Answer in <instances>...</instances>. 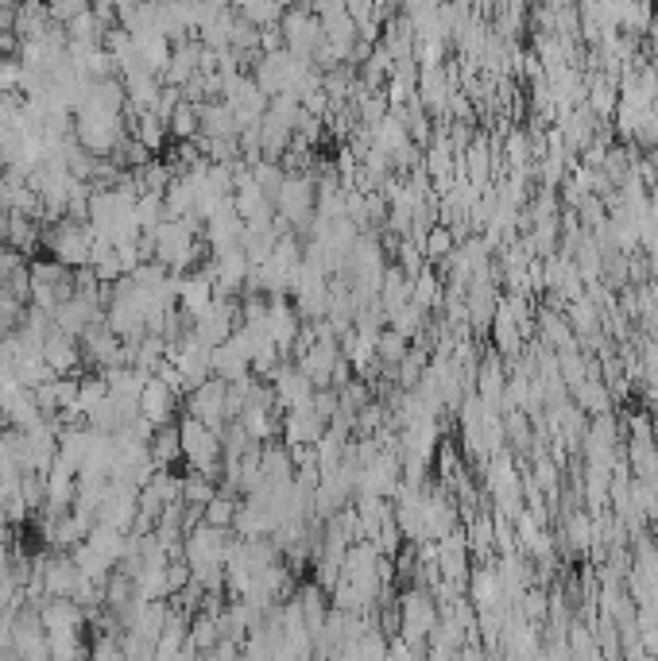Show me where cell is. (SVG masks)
Here are the masks:
<instances>
[{
    "label": "cell",
    "mask_w": 658,
    "mask_h": 661,
    "mask_svg": "<svg viewBox=\"0 0 658 661\" xmlns=\"http://www.w3.org/2000/svg\"><path fill=\"white\" fill-rule=\"evenodd\" d=\"M279 28H283V47L291 51V55H306L318 47V39H322V16L314 12V8H287L283 12V20H279Z\"/></svg>",
    "instance_id": "52a82bcc"
},
{
    "label": "cell",
    "mask_w": 658,
    "mask_h": 661,
    "mask_svg": "<svg viewBox=\"0 0 658 661\" xmlns=\"http://www.w3.org/2000/svg\"><path fill=\"white\" fill-rule=\"evenodd\" d=\"M74 136H78V144L93 151V155H113L117 144L128 136V124H124V116L120 113H109V109H78L74 116Z\"/></svg>",
    "instance_id": "6da1fadb"
},
{
    "label": "cell",
    "mask_w": 658,
    "mask_h": 661,
    "mask_svg": "<svg viewBox=\"0 0 658 661\" xmlns=\"http://www.w3.org/2000/svg\"><path fill=\"white\" fill-rule=\"evenodd\" d=\"M271 202H275L279 217L287 225H306L314 217V209H318V186H314L310 174H287Z\"/></svg>",
    "instance_id": "5b68a950"
},
{
    "label": "cell",
    "mask_w": 658,
    "mask_h": 661,
    "mask_svg": "<svg viewBox=\"0 0 658 661\" xmlns=\"http://www.w3.org/2000/svg\"><path fill=\"white\" fill-rule=\"evenodd\" d=\"M213 495H217L213 476L198 472V468H190V476H182V503H190V507H206Z\"/></svg>",
    "instance_id": "7402d4cb"
},
{
    "label": "cell",
    "mask_w": 658,
    "mask_h": 661,
    "mask_svg": "<svg viewBox=\"0 0 658 661\" xmlns=\"http://www.w3.org/2000/svg\"><path fill=\"white\" fill-rule=\"evenodd\" d=\"M167 132L175 140H198L202 136V113H198V105L194 101H179L171 120H167Z\"/></svg>",
    "instance_id": "ffe728a7"
},
{
    "label": "cell",
    "mask_w": 658,
    "mask_h": 661,
    "mask_svg": "<svg viewBox=\"0 0 658 661\" xmlns=\"http://www.w3.org/2000/svg\"><path fill=\"white\" fill-rule=\"evenodd\" d=\"M8 573H12V549L8 542H0V580H8Z\"/></svg>",
    "instance_id": "1f68e13d"
},
{
    "label": "cell",
    "mask_w": 658,
    "mask_h": 661,
    "mask_svg": "<svg viewBox=\"0 0 658 661\" xmlns=\"http://www.w3.org/2000/svg\"><path fill=\"white\" fill-rule=\"evenodd\" d=\"M283 4H275V0H248L244 8H240V16L248 20V24H256V28H271V24H279L283 20Z\"/></svg>",
    "instance_id": "d4e9b609"
},
{
    "label": "cell",
    "mask_w": 658,
    "mask_h": 661,
    "mask_svg": "<svg viewBox=\"0 0 658 661\" xmlns=\"http://www.w3.org/2000/svg\"><path fill=\"white\" fill-rule=\"evenodd\" d=\"M469 600L480 607H496V604H508L504 596V584H500V573L492 565H480V569H469Z\"/></svg>",
    "instance_id": "5bb4252c"
},
{
    "label": "cell",
    "mask_w": 658,
    "mask_h": 661,
    "mask_svg": "<svg viewBox=\"0 0 658 661\" xmlns=\"http://www.w3.org/2000/svg\"><path fill=\"white\" fill-rule=\"evenodd\" d=\"M647 66L658 74V28L647 31Z\"/></svg>",
    "instance_id": "4dcf8cb0"
},
{
    "label": "cell",
    "mask_w": 658,
    "mask_h": 661,
    "mask_svg": "<svg viewBox=\"0 0 658 661\" xmlns=\"http://www.w3.org/2000/svg\"><path fill=\"white\" fill-rule=\"evenodd\" d=\"M186 4H190V0H186Z\"/></svg>",
    "instance_id": "d6a6232c"
},
{
    "label": "cell",
    "mask_w": 658,
    "mask_h": 661,
    "mask_svg": "<svg viewBox=\"0 0 658 661\" xmlns=\"http://www.w3.org/2000/svg\"><path fill=\"white\" fill-rule=\"evenodd\" d=\"M376 356H380L384 364L395 368V364L407 356V337H403V333H395V329H391V333H380V337H376Z\"/></svg>",
    "instance_id": "83f0119b"
},
{
    "label": "cell",
    "mask_w": 658,
    "mask_h": 661,
    "mask_svg": "<svg viewBox=\"0 0 658 661\" xmlns=\"http://www.w3.org/2000/svg\"><path fill=\"white\" fill-rule=\"evenodd\" d=\"M179 437H182V460L190 468H198L206 476H213L217 468H225V460H221V433L210 430L206 422H198L194 414H186L179 422Z\"/></svg>",
    "instance_id": "277c9868"
},
{
    "label": "cell",
    "mask_w": 658,
    "mask_h": 661,
    "mask_svg": "<svg viewBox=\"0 0 658 661\" xmlns=\"http://www.w3.org/2000/svg\"><path fill=\"white\" fill-rule=\"evenodd\" d=\"M51 638V658H78L86 646H82V634H47Z\"/></svg>",
    "instance_id": "f1b7e54d"
},
{
    "label": "cell",
    "mask_w": 658,
    "mask_h": 661,
    "mask_svg": "<svg viewBox=\"0 0 658 661\" xmlns=\"http://www.w3.org/2000/svg\"><path fill=\"white\" fill-rule=\"evenodd\" d=\"M504 387H508V368H504L496 356H488L477 368V395L484 403L500 406L504 403Z\"/></svg>",
    "instance_id": "2e32d148"
},
{
    "label": "cell",
    "mask_w": 658,
    "mask_h": 661,
    "mask_svg": "<svg viewBox=\"0 0 658 661\" xmlns=\"http://www.w3.org/2000/svg\"><path fill=\"white\" fill-rule=\"evenodd\" d=\"M453 229H446V225H430L426 229V236H422V256L426 259H446L449 252H453Z\"/></svg>",
    "instance_id": "484cf974"
},
{
    "label": "cell",
    "mask_w": 658,
    "mask_h": 661,
    "mask_svg": "<svg viewBox=\"0 0 658 661\" xmlns=\"http://www.w3.org/2000/svg\"><path fill=\"white\" fill-rule=\"evenodd\" d=\"M271 379H275V387H271V391H275V406H283V410L314 399V383H310V375L302 372L299 364H295V368H279Z\"/></svg>",
    "instance_id": "8fae6325"
},
{
    "label": "cell",
    "mask_w": 658,
    "mask_h": 661,
    "mask_svg": "<svg viewBox=\"0 0 658 661\" xmlns=\"http://www.w3.org/2000/svg\"><path fill=\"white\" fill-rule=\"evenodd\" d=\"M120 82H124V93H128V105H136V109H155V101L163 93V78L144 62L120 70Z\"/></svg>",
    "instance_id": "30bf717a"
},
{
    "label": "cell",
    "mask_w": 658,
    "mask_h": 661,
    "mask_svg": "<svg viewBox=\"0 0 658 661\" xmlns=\"http://www.w3.org/2000/svg\"><path fill=\"white\" fill-rule=\"evenodd\" d=\"M43 356L55 368V375H70L78 372V364H82V345H78V337H70V333H62L59 325H51V333L43 341Z\"/></svg>",
    "instance_id": "7c38bea8"
},
{
    "label": "cell",
    "mask_w": 658,
    "mask_h": 661,
    "mask_svg": "<svg viewBox=\"0 0 658 661\" xmlns=\"http://www.w3.org/2000/svg\"><path fill=\"white\" fill-rule=\"evenodd\" d=\"M43 248L59 259V263H66V267H82V263H90V252H93L90 221L59 217L55 225H43Z\"/></svg>",
    "instance_id": "7a4b0ae2"
},
{
    "label": "cell",
    "mask_w": 658,
    "mask_h": 661,
    "mask_svg": "<svg viewBox=\"0 0 658 661\" xmlns=\"http://www.w3.org/2000/svg\"><path fill=\"white\" fill-rule=\"evenodd\" d=\"M225 379L210 375L206 383H198L194 391H186V414H194L198 422H206L210 430H225L229 426V414H225Z\"/></svg>",
    "instance_id": "8992f818"
},
{
    "label": "cell",
    "mask_w": 658,
    "mask_h": 661,
    "mask_svg": "<svg viewBox=\"0 0 658 661\" xmlns=\"http://www.w3.org/2000/svg\"><path fill=\"white\" fill-rule=\"evenodd\" d=\"M39 623L47 634H82L86 627V607L70 596H47L39 604Z\"/></svg>",
    "instance_id": "ba28073f"
},
{
    "label": "cell",
    "mask_w": 658,
    "mask_h": 661,
    "mask_svg": "<svg viewBox=\"0 0 658 661\" xmlns=\"http://www.w3.org/2000/svg\"><path fill=\"white\" fill-rule=\"evenodd\" d=\"M136 39V51H140V58H144V66H151V70H167V62H171V51H175V43L163 35L159 28L151 31H140V35H132Z\"/></svg>",
    "instance_id": "e0dca14e"
},
{
    "label": "cell",
    "mask_w": 658,
    "mask_h": 661,
    "mask_svg": "<svg viewBox=\"0 0 658 661\" xmlns=\"http://www.w3.org/2000/svg\"><path fill=\"white\" fill-rule=\"evenodd\" d=\"M442 623V607L434 600L430 588H411L403 600H399V634L411 642V646H426V638L434 634V627Z\"/></svg>",
    "instance_id": "3957f363"
},
{
    "label": "cell",
    "mask_w": 658,
    "mask_h": 661,
    "mask_svg": "<svg viewBox=\"0 0 658 661\" xmlns=\"http://www.w3.org/2000/svg\"><path fill=\"white\" fill-rule=\"evenodd\" d=\"M109 395V383H105V375H86V379H78V403H74V410L82 414V422H86V414H90L93 406L101 403Z\"/></svg>",
    "instance_id": "cb8c5ba5"
},
{
    "label": "cell",
    "mask_w": 658,
    "mask_h": 661,
    "mask_svg": "<svg viewBox=\"0 0 658 661\" xmlns=\"http://www.w3.org/2000/svg\"><path fill=\"white\" fill-rule=\"evenodd\" d=\"M504 155H508L511 167H531L535 163V155H531V132L511 128L508 140H504Z\"/></svg>",
    "instance_id": "4316f807"
},
{
    "label": "cell",
    "mask_w": 658,
    "mask_h": 661,
    "mask_svg": "<svg viewBox=\"0 0 658 661\" xmlns=\"http://www.w3.org/2000/svg\"><path fill=\"white\" fill-rule=\"evenodd\" d=\"M151 460H155V468H171L175 460H182V437L175 422H167V426L155 430V437H151Z\"/></svg>",
    "instance_id": "d6986e66"
},
{
    "label": "cell",
    "mask_w": 658,
    "mask_h": 661,
    "mask_svg": "<svg viewBox=\"0 0 658 661\" xmlns=\"http://www.w3.org/2000/svg\"><path fill=\"white\" fill-rule=\"evenodd\" d=\"M167 221V205H163V194H155V190H144L140 198H136V225L140 232H155L159 225Z\"/></svg>",
    "instance_id": "44dd1931"
},
{
    "label": "cell",
    "mask_w": 658,
    "mask_h": 661,
    "mask_svg": "<svg viewBox=\"0 0 658 661\" xmlns=\"http://www.w3.org/2000/svg\"><path fill=\"white\" fill-rule=\"evenodd\" d=\"M237 499H233V491H217L210 503L202 507V518L210 522V526H225V530H233V518H237Z\"/></svg>",
    "instance_id": "603a6c76"
},
{
    "label": "cell",
    "mask_w": 658,
    "mask_h": 661,
    "mask_svg": "<svg viewBox=\"0 0 658 661\" xmlns=\"http://www.w3.org/2000/svg\"><path fill=\"white\" fill-rule=\"evenodd\" d=\"M20 58L0 55V93H20Z\"/></svg>",
    "instance_id": "f546056e"
},
{
    "label": "cell",
    "mask_w": 658,
    "mask_h": 661,
    "mask_svg": "<svg viewBox=\"0 0 658 661\" xmlns=\"http://www.w3.org/2000/svg\"><path fill=\"white\" fill-rule=\"evenodd\" d=\"M175 403H179V391L167 387L159 375H148L144 379V391H140V414L155 422V426H167L175 422Z\"/></svg>",
    "instance_id": "9c48e42d"
},
{
    "label": "cell",
    "mask_w": 658,
    "mask_h": 661,
    "mask_svg": "<svg viewBox=\"0 0 658 661\" xmlns=\"http://www.w3.org/2000/svg\"><path fill=\"white\" fill-rule=\"evenodd\" d=\"M90 445H93V430H90V426H86V430H82L78 422H74V426H62V430H59V457H55V460L70 464V468L78 472V468L86 464V457H90Z\"/></svg>",
    "instance_id": "9a60e30c"
},
{
    "label": "cell",
    "mask_w": 658,
    "mask_h": 661,
    "mask_svg": "<svg viewBox=\"0 0 658 661\" xmlns=\"http://www.w3.org/2000/svg\"><path fill=\"white\" fill-rule=\"evenodd\" d=\"M217 298L213 279L206 271H194V275H182L179 283V310L186 317H198L202 310H210V302Z\"/></svg>",
    "instance_id": "4fadbf2b"
},
{
    "label": "cell",
    "mask_w": 658,
    "mask_h": 661,
    "mask_svg": "<svg viewBox=\"0 0 658 661\" xmlns=\"http://www.w3.org/2000/svg\"><path fill=\"white\" fill-rule=\"evenodd\" d=\"M237 422L244 426V433H248V437H252L256 445H268L271 437L283 430V426H279V422L271 418V406H244Z\"/></svg>",
    "instance_id": "ac0fdd59"
}]
</instances>
